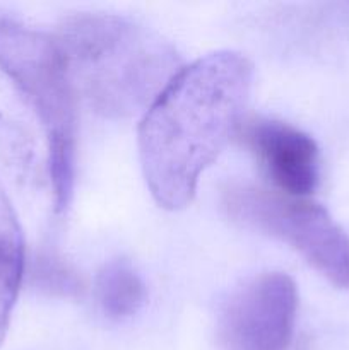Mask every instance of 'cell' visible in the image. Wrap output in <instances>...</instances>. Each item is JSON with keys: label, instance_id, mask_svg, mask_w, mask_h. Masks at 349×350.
I'll use <instances>...</instances> for the list:
<instances>
[{"label": "cell", "instance_id": "1", "mask_svg": "<svg viewBox=\"0 0 349 350\" xmlns=\"http://www.w3.org/2000/svg\"><path fill=\"white\" fill-rule=\"evenodd\" d=\"M253 68L236 51H216L181 68L139 126V154L154 200L185 208L201 174L238 132Z\"/></svg>", "mask_w": 349, "mask_h": 350}, {"label": "cell", "instance_id": "2", "mask_svg": "<svg viewBox=\"0 0 349 350\" xmlns=\"http://www.w3.org/2000/svg\"><path fill=\"white\" fill-rule=\"evenodd\" d=\"M57 43L75 92L106 118L147 111L181 70L173 44L129 17H67L58 27Z\"/></svg>", "mask_w": 349, "mask_h": 350}, {"label": "cell", "instance_id": "3", "mask_svg": "<svg viewBox=\"0 0 349 350\" xmlns=\"http://www.w3.org/2000/svg\"><path fill=\"white\" fill-rule=\"evenodd\" d=\"M0 68L16 82L43 125L55 211L70 207L75 183V89L57 38L0 17Z\"/></svg>", "mask_w": 349, "mask_h": 350}, {"label": "cell", "instance_id": "4", "mask_svg": "<svg viewBox=\"0 0 349 350\" xmlns=\"http://www.w3.org/2000/svg\"><path fill=\"white\" fill-rule=\"evenodd\" d=\"M224 208L240 224L293 246L339 289L349 287V236L322 205L257 187L224 191Z\"/></svg>", "mask_w": 349, "mask_h": 350}, {"label": "cell", "instance_id": "5", "mask_svg": "<svg viewBox=\"0 0 349 350\" xmlns=\"http://www.w3.org/2000/svg\"><path fill=\"white\" fill-rule=\"evenodd\" d=\"M298 293L286 273L270 272L240 287L219 318L224 350H286L293 337Z\"/></svg>", "mask_w": 349, "mask_h": 350}, {"label": "cell", "instance_id": "6", "mask_svg": "<svg viewBox=\"0 0 349 350\" xmlns=\"http://www.w3.org/2000/svg\"><path fill=\"white\" fill-rule=\"evenodd\" d=\"M243 140L284 195L305 198L318 183V147L308 133L277 120L257 118Z\"/></svg>", "mask_w": 349, "mask_h": 350}, {"label": "cell", "instance_id": "7", "mask_svg": "<svg viewBox=\"0 0 349 350\" xmlns=\"http://www.w3.org/2000/svg\"><path fill=\"white\" fill-rule=\"evenodd\" d=\"M24 273V241L19 221L0 185V345L9 328Z\"/></svg>", "mask_w": 349, "mask_h": 350}, {"label": "cell", "instance_id": "8", "mask_svg": "<svg viewBox=\"0 0 349 350\" xmlns=\"http://www.w3.org/2000/svg\"><path fill=\"white\" fill-rule=\"evenodd\" d=\"M146 286L127 260L106 263L96 279V299L109 320L133 317L146 303Z\"/></svg>", "mask_w": 349, "mask_h": 350}, {"label": "cell", "instance_id": "9", "mask_svg": "<svg viewBox=\"0 0 349 350\" xmlns=\"http://www.w3.org/2000/svg\"><path fill=\"white\" fill-rule=\"evenodd\" d=\"M34 280L38 287L58 296H77L82 289L81 279L74 270L55 256H41L34 270Z\"/></svg>", "mask_w": 349, "mask_h": 350}]
</instances>
